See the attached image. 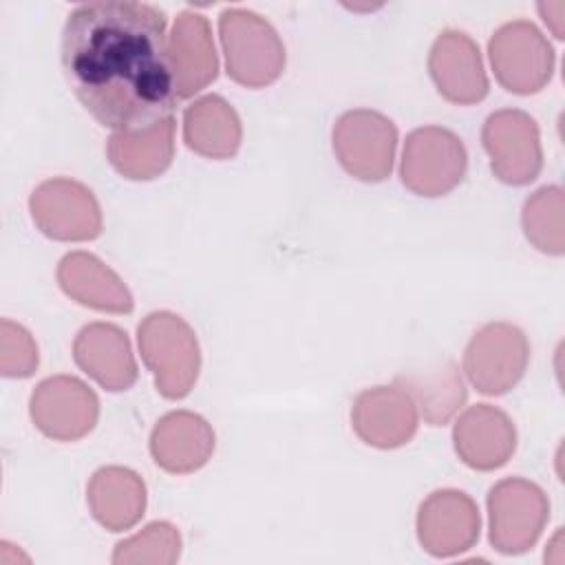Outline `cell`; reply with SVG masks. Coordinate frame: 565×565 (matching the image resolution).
<instances>
[{
  "label": "cell",
  "mask_w": 565,
  "mask_h": 565,
  "mask_svg": "<svg viewBox=\"0 0 565 565\" xmlns=\"http://www.w3.org/2000/svg\"><path fill=\"white\" fill-rule=\"evenodd\" d=\"M62 66L82 106L115 132L146 130L179 102L166 13L148 2L77 4L62 31Z\"/></svg>",
  "instance_id": "6da1fadb"
},
{
  "label": "cell",
  "mask_w": 565,
  "mask_h": 565,
  "mask_svg": "<svg viewBox=\"0 0 565 565\" xmlns=\"http://www.w3.org/2000/svg\"><path fill=\"white\" fill-rule=\"evenodd\" d=\"M137 342L157 391L168 399L185 397L201 369V351L192 327L172 311H152L141 320Z\"/></svg>",
  "instance_id": "7a4b0ae2"
},
{
  "label": "cell",
  "mask_w": 565,
  "mask_h": 565,
  "mask_svg": "<svg viewBox=\"0 0 565 565\" xmlns=\"http://www.w3.org/2000/svg\"><path fill=\"white\" fill-rule=\"evenodd\" d=\"M218 35L227 75L247 88L276 82L285 68V46L274 26L249 9H225L218 15Z\"/></svg>",
  "instance_id": "3957f363"
},
{
  "label": "cell",
  "mask_w": 565,
  "mask_h": 565,
  "mask_svg": "<svg viewBox=\"0 0 565 565\" xmlns=\"http://www.w3.org/2000/svg\"><path fill=\"white\" fill-rule=\"evenodd\" d=\"M468 154L461 139L441 126H422L408 132L402 150V183L419 196H444L466 174Z\"/></svg>",
  "instance_id": "277c9868"
},
{
  "label": "cell",
  "mask_w": 565,
  "mask_h": 565,
  "mask_svg": "<svg viewBox=\"0 0 565 565\" xmlns=\"http://www.w3.org/2000/svg\"><path fill=\"white\" fill-rule=\"evenodd\" d=\"M488 55L497 82L516 95L541 90L554 71L552 44L527 20L499 26L488 42Z\"/></svg>",
  "instance_id": "5b68a950"
},
{
  "label": "cell",
  "mask_w": 565,
  "mask_h": 565,
  "mask_svg": "<svg viewBox=\"0 0 565 565\" xmlns=\"http://www.w3.org/2000/svg\"><path fill=\"white\" fill-rule=\"evenodd\" d=\"M397 128L377 110L344 113L333 126V152L340 166L360 181H384L395 161Z\"/></svg>",
  "instance_id": "8992f818"
},
{
  "label": "cell",
  "mask_w": 565,
  "mask_h": 565,
  "mask_svg": "<svg viewBox=\"0 0 565 565\" xmlns=\"http://www.w3.org/2000/svg\"><path fill=\"white\" fill-rule=\"evenodd\" d=\"M530 358L525 333L510 322L483 324L468 342L463 373L483 395H503L523 377Z\"/></svg>",
  "instance_id": "52a82bcc"
},
{
  "label": "cell",
  "mask_w": 565,
  "mask_h": 565,
  "mask_svg": "<svg viewBox=\"0 0 565 565\" xmlns=\"http://www.w3.org/2000/svg\"><path fill=\"white\" fill-rule=\"evenodd\" d=\"M488 514L494 550L501 554H521L541 536L550 516V503L536 483L512 477L490 488Z\"/></svg>",
  "instance_id": "ba28073f"
},
{
  "label": "cell",
  "mask_w": 565,
  "mask_h": 565,
  "mask_svg": "<svg viewBox=\"0 0 565 565\" xmlns=\"http://www.w3.org/2000/svg\"><path fill=\"white\" fill-rule=\"evenodd\" d=\"M29 212L38 230L53 241H93L102 232L95 194L66 177L42 181L29 196Z\"/></svg>",
  "instance_id": "9c48e42d"
},
{
  "label": "cell",
  "mask_w": 565,
  "mask_h": 565,
  "mask_svg": "<svg viewBox=\"0 0 565 565\" xmlns=\"http://www.w3.org/2000/svg\"><path fill=\"white\" fill-rule=\"evenodd\" d=\"M483 148L497 179L510 185L534 181L543 168V150L536 121L514 108L492 113L481 130Z\"/></svg>",
  "instance_id": "30bf717a"
},
{
  "label": "cell",
  "mask_w": 565,
  "mask_h": 565,
  "mask_svg": "<svg viewBox=\"0 0 565 565\" xmlns=\"http://www.w3.org/2000/svg\"><path fill=\"white\" fill-rule=\"evenodd\" d=\"M29 413L40 433L57 441L88 435L99 417V399L90 386L73 375L42 380L31 393Z\"/></svg>",
  "instance_id": "8fae6325"
},
{
  "label": "cell",
  "mask_w": 565,
  "mask_h": 565,
  "mask_svg": "<svg viewBox=\"0 0 565 565\" xmlns=\"http://www.w3.org/2000/svg\"><path fill=\"white\" fill-rule=\"evenodd\" d=\"M477 503L459 490H437L422 501L417 512V539L433 556H455L479 539Z\"/></svg>",
  "instance_id": "7c38bea8"
},
{
  "label": "cell",
  "mask_w": 565,
  "mask_h": 565,
  "mask_svg": "<svg viewBox=\"0 0 565 565\" xmlns=\"http://www.w3.org/2000/svg\"><path fill=\"white\" fill-rule=\"evenodd\" d=\"M428 71L439 95L452 104H477L488 95V77L479 46L461 31L437 35L428 53Z\"/></svg>",
  "instance_id": "4fadbf2b"
},
{
  "label": "cell",
  "mask_w": 565,
  "mask_h": 565,
  "mask_svg": "<svg viewBox=\"0 0 565 565\" xmlns=\"http://www.w3.org/2000/svg\"><path fill=\"white\" fill-rule=\"evenodd\" d=\"M168 60L179 99L192 97L216 79L218 57L212 26L203 13L185 9L177 15L168 35Z\"/></svg>",
  "instance_id": "5bb4252c"
},
{
  "label": "cell",
  "mask_w": 565,
  "mask_h": 565,
  "mask_svg": "<svg viewBox=\"0 0 565 565\" xmlns=\"http://www.w3.org/2000/svg\"><path fill=\"white\" fill-rule=\"evenodd\" d=\"M355 435L375 448L404 446L417 430V406L411 395L393 386H373L362 391L351 408Z\"/></svg>",
  "instance_id": "9a60e30c"
},
{
  "label": "cell",
  "mask_w": 565,
  "mask_h": 565,
  "mask_svg": "<svg viewBox=\"0 0 565 565\" xmlns=\"http://www.w3.org/2000/svg\"><path fill=\"white\" fill-rule=\"evenodd\" d=\"M452 441L459 459L475 470L501 468L516 448L512 419L497 406H470L455 424Z\"/></svg>",
  "instance_id": "2e32d148"
},
{
  "label": "cell",
  "mask_w": 565,
  "mask_h": 565,
  "mask_svg": "<svg viewBox=\"0 0 565 565\" xmlns=\"http://www.w3.org/2000/svg\"><path fill=\"white\" fill-rule=\"evenodd\" d=\"M75 364L106 391H126L137 380V362L126 331L108 322L86 324L73 342Z\"/></svg>",
  "instance_id": "e0dca14e"
},
{
  "label": "cell",
  "mask_w": 565,
  "mask_h": 565,
  "mask_svg": "<svg viewBox=\"0 0 565 565\" xmlns=\"http://www.w3.org/2000/svg\"><path fill=\"white\" fill-rule=\"evenodd\" d=\"M150 452L157 466L166 472H194L203 468L214 452V430L196 413L172 411L154 424Z\"/></svg>",
  "instance_id": "ac0fdd59"
},
{
  "label": "cell",
  "mask_w": 565,
  "mask_h": 565,
  "mask_svg": "<svg viewBox=\"0 0 565 565\" xmlns=\"http://www.w3.org/2000/svg\"><path fill=\"white\" fill-rule=\"evenodd\" d=\"M57 282L66 296L97 311L130 313L132 296L124 280L97 256L71 252L57 265Z\"/></svg>",
  "instance_id": "d6986e66"
},
{
  "label": "cell",
  "mask_w": 565,
  "mask_h": 565,
  "mask_svg": "<svg viewBox=\"0 0 565 565\" xmlns=\"http://www.w3.org/2000/svg\"><path fill=\"white\" fill-rule=\"evenodd\" d=\"M86 499L99 525L110 532H121L143 516L146 483L130 468L104 466L90 477Z\"/></svg>",
  "instance_id": "ffe728a7"
},
{
  "label": "cell",
  "mask_w": 565,
  "mask_h": 565,
  "mask_svg": "<svg viewBox=\"0 0 565 565\" xmlns=\"http://www.w3.org/2000/svg\"><path fill=\"white\" fill-rule=\"evenodd\" d=\"M174 117L146 130L113 132L106 146L108 161L126 179L148 181L166 172L174 157Z\"/></svg>",
  "instance_id": "44dd1931"
},
{
  "label": "cell",
  "mask_w": 565,
  "mask_h": 565,
  "mask_svg": "<svg viewBox=\"0 0 565 565\" xmlns=\"http://www.w3.org/2000/svg\"><path fill=\"white\" fill-rule=\"evenodd\" d=\"M183 139L201 157L230 159L243 139L241 119L223 97L205 95L185 108Z\"/></svg>",
  "instance_id": "7402d4cb"
},
{
  "label": "cell",
  "mask_w": 565,
  "mask_h": 565,
  "mask_svg": "<svg viewBox=\"0 0 565 565\" xmlns=\"http://www.w3.org/2000/svg\"><path fill=\"white\" fill-rule=\"evenodd\" d=\"M395 384L415 402L430 426H444L466 402V384L455 364L441 362L397 375Z\"/></svg>",
  "instance_id": "603a6c76"
},
{
  "label": "cell",
  "mask_w": 565,
  "mask_h": 565,
  "mask_svg": "<svg viewBox=\"0 0 565 565\" xmlns=\"http://www.w3.org/2000/svg\"><path fill=\"white\" fill-rule=\"evenodd\" d=\"M521 223L527 241L536 249L561 256L565 252L563 190L556 185H545L536 190L523 205Z\"/></svg>",
  "instance_id": "cb8c5ba5"
},
{
  "label": "cell",
  "mask_w": 565,
  "mask_h": 565,
  "mask_svg": "<svg viewBox=\"0 0 565 565\" xmlns=\"http://www.w3.org/2000/svg\"><path fill=\"white\" fill-rule=\"evenodd\" d=\"M181 536L174 525L166 521H154L146 525L139 534L117 543L113 563L132 565V563H159L170 565L179 558Z\"/></svg>",
  "instance_id": "d4e9b609"
},
{
  "label": "cell",
  "mask_w": 565,
  "mask_h": 565,
  "mask_svg": "<svg viewBox=\"0 0 565 565\" xmlns=\"http://www.w3.org/2000/svg\"><path fill=\"white\" fill-rule=\"evenodd\" d=\"M38 369V347L31 333L4 318L0 322V373L4 377H29Z\"/></svg>",
  "instance_id": "484cf974"
},
{
  "label": "cell",
  "mask_w": 565,
  "mask_h": 565,
  "mask_svg": "<svg viewBox=\"0 0 565 565\" xmlns=\"http://www.w3.org/2000/svg\"><path fill=\"white\" fill-rule=\"evenodd\" d=\"M539 13L543 18V22L552 29V33L563 40V20H565V2H541L539 4Z\"/></svg>",
  "instance_id": "4316f807"
}]
</instances>
